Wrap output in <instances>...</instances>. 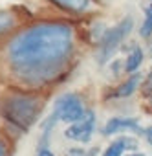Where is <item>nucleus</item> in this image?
Returning <instances> with one entry per match:
<instances>
[{"mask_svg": "<svg viewBox=\"0 0 152 156\" xmlns=\"http://www.w3.org/2000/svg\"><path fill=\"white\" fill-rule=\"evenodd\" d=\"M86 154H88V149H85V147L73 145V147L66 149V156H86Z\"/></svg>", "mask_w": 152, "mask_h": 156, "instance_id": "13", "label": "nucleus"}, {"mask_svg": "<svg viewBox=\"0 0 152 156\" xmlns=\"http://www.w3.org/2000/svg\"><path fill=\"white\" fill-rule=\"evenodd\" d=\"M125 156H145L143 152H137V151H134V152H128V154H125Z\"/></svg>", "mask_w": 152, "mask_h": 156, "instance_id": "17", "label": "nucleus"}, {"mask_svg": "<svg viewBox=\"0 0 152 156\" xmlns=\"http://www.w3.org/2000/svg\"><path fill=\"white\" fill-rule=\"evenodd\" d=\"M139 83H141V75H139V73H132V75H128L123 83H119V85L112 90V96H110V98H117V99L130 98V96L139 88Z\"/></svg>", "mask_w": 152, "mask_h": 156, "instance_id": "10", "label": "nucleus"}, {"mask_svg": "<svg viewBox=\"0 0 152 156\" xmlns=\"http://www.w3.org/2000/svg\"><path fill=\"white\" fill-rule=\"evenodd\" d=\"M132 28H134V19L125 17L116 26L108 28L103 33V37L97 41V51H95V59L101 66H105L106 62H110L114 59V55L119 51V48L123 46L126 37L132 33Z\"/></svg>", "mask_w": 152, "mask_h": 156, "instance_id": "3", "label": "nucleus"}, {"mask_svg": "<svg viewBox=\"0 0 152 156\" xmlns=\"http://www.w3.org/2000/svg\"><path fill=\"white\" fill-rule=\"evenodd\" d=\"M44 107L46 92L24 90L11 85H4L0 90V118L20 134L31 130L42 116Z\"/></svg>", "mask_w": 152, "mask_h": 156, "instance_id": "2", "label": "nucleus"}, {"mask_svg": "<svg viewBox=\"0 0 152 156\" xmlns=\"http://www.w3.org/2000/svg\"><path fill=\"white\" fill-rule=\"evenodd\" d=\"M13 30H17V26H13V19L9 13L6 11H0V37L9 35Z\"/></svg>", "mask_w": 152, "mask_h": 156, "instance_id": "12", "label": "nucleus"}, {"mask_svg": "<svg viewBox=\"0 0 152 156\" xmlns=\"http://www.w3.org/2000/svg\"><path fill=\"white\" fill-rule=\"evenodd\" d=\"M121 132L145 134V129L141 127L139 119L134 118V116H114L101 129V134L103 136H114V134H121Z\"/></svg>", "mask_w": 152, "mask_h": 156, "instance_id": "6", "label": "nucleus"}, {"mask_svg": "<svg viewBox=\"0 0 152 156\" xmlns=\"http://www.w3.org/2000/svg\"><path fill=\"white\" fill-rule=\"evenodd\" d=\"M86 112H88V107L79 92L60 94L53 101V108H51V114L59 119V123H68V125L83 119Z\"/></svg>", "mask_w": 152, "mask_h": 156, "instance_id": "4", "label": "nucleus"}, {"mask_svg": "<svg viewBox=\"0 0 152 156\" xmlns=\"http://www.w3.org/2000/svg\"><path fill=\"white\" fill-rule=\"evenodd\" d=\"M139 35L143 39H150L152 37V4L145 9V17H143V24L139 28Z\"/></svg>", "mask_w": 152, "mask_h": 156, "instance_id": "11", "label": "nucleus"}, {"mask_svg": "<svg viewBox=\"0 0 152 156\" xmlns=\"http://www.w3.org/2000/svg\"><path fill=\"white\" fill-rule=\"evenodd\" d=\"M35 156H55V152H53L50 147H37Z\"/></svg>", "mask_w": 152, "mask_h": 156, "instance_id": "15", "label": "nucleus"}, {"mask_svg": "<svg viewBox=\"0 0 152 156\" xmlns=\"http://www.w3.org/2000/svg\"><path fill=\"white\" fill-rule=\"evenodd\" d=\"M134 149H137V141L136 138L130 136H117L116 140H112L106 149L103 151V156H125L126 151L134 152Z\"/></svg>", "mask_w": 152, "mask_h": 156, "instance_id": "8", "label": "nucleus"}, {"mask_svg": "<svg viewBox=\"0 0 152 156\" xmlns=\"http://www.w3.org/2000/svg\"><path fill=\"white\" fill-rule=\"evenodd\" d=\"M79 41L77 26L66 19L19 26L0 44V79L24 90L46 92L71 72Z\"/></svg>", "mask_w": 152, "mask_h": 156, "instance_id": "1", "label": "nucleus"}, {"mask_svg": "<svg viewBox=\"0 0 152 156\" xmlns=\"http://www.w3.org/2000/svg\"><path fill=\"white\" fill-rule=\"evenodd\" d=\"M95 125H97L95 114L92 108H88V112L85 114L83 119L75 121L64 129V138L70 141H77V143H90L92 136L95 132Z\"/></svg>", "mask_w": 152, "mask_h": 156, "instance_id": "5", "label": "nucleus"}, {"mask_svg": "<svg viewBox=\"0 0 152 156\" xmlns=\"http://www.w3.org/2000/svg\"><path fill=\"white\" fill-rule=\"evenodd\" d=\"M48 2H50L53 8H57V9H60V11L71 15V17L86 15V13H90V11L94 9V6H95V0H48Z\"/></svg>", "mask_w": 152, "mask_h": 156, "instance_id": "7", "label": "nucleus"}, {"mask_svg": "<svg viewBox=\"0 0 152 156\" xmlns=\"http://www.w3.org/2000/svg\"><path fill=\"white\" fill-rule=\"evenodd\" d=\"M0 156H9V145L2 134H0Z\"/></svg>", "mask_w": 152, "mask_h": 156, "instance_id": "14", "label": "nucleus"}, {"mask_svg": "<svg viewBox=\"0 0 152 156\" xmlns=\"http://www.w3.org/2000/svg\"><path fill=\"white\" fill-rule=\"evenodd\" d=\"M143 136H145V138H147V141H148V143L152 145V127H147V129H145V134H143Z\"/></svg>", "mask_w": 152, "mask_h": 156, "instance_id": "16", "label": "nucleus"}, {"mask_svg": "<svg viewBox=\"0 0 152 156\" xmlns=\"http://www.w3.org/2000/svg\"><path fill=\"white\" fill-rule=\"evenodd\" d=\"M143 61H145V50L141 46H137V44L132 46L130 51L126 53V57L123 59V72L128 73V75L137 73V70L141 68Z\"/></svg>", "mask_w": 152, "mask_h": 156, "instance_id": "9", "label": "nucleus"}]
</instances>
